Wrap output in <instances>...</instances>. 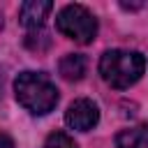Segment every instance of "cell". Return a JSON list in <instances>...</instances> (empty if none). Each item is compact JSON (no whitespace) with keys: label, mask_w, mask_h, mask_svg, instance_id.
<instances>
[{"label":"cell","mask_w":148,"mask_h":148,"mask_svg":"<svg viewBox=\"0 0 148 148\" xmlns=\"http://www.w3.org/2000/svg\"><path fill=\"white\" fill-rule=\"evenodd\" d=\"M44 148H76V143H74V139H72L69 134H65V132H53V134L46 136Z\"/></svg>","instance_id":"ba28073f"},{"label":"cell","mask_w":148,"mask_h":148,"mask_svg":"<svg viewBox=\"0 0 148 148\" xmlns=\"http://www.w3.org/2000/svg\"><path fill=\"white\" fill-rule=\"evenodd\" d=\"M51 9H53V2H49V0H28L18 7V21L28 30H37L44 25Z\"/></svg>","instance_id":"5b68a950"},{"label":"cell","mask_w":148,"mask_h":148,"mask_svg":"<svg viewBox=\"0 0 148 148\" xmlns=\"http://www.w3.org/2000/svg\"><path fill=\"white\" fill-rule=\"evenodd\" d=\"M116 148H148V127L136 125V127H127L118 132Z\"/></svg>","instance_id":"52a82bcc"},{"label":"cell","mask_w":148,"mask_h":148,"mask_svg":"<svg viewBox=\"0 0 148 148\" xmlns=\"http://www.w3.org/2000/svg\"><path fill=\"white\" fill-rule=\"evenodd\" d=\"M0 148H16V146H14V141H12L7 134L0 132Z\"/></svg>","instance_id":"9c48e42d"},{"label":"cell","mask_w":148,"mask_h":148,"mask_svg":"<svg viewBox=\"0 0 148 148\" xmlns=\"http://www.w3.org/2000/svg\"><path fill=\"white\" fill-rule=\"evenodd\" d=\"M56 28L67 39L79 44H90L97 35V18L83 5H67L56 16Z\"/></svg>","instance_id":"3957f363"},{"label":"cell","mask_w":148,"mask_h":148,"mask_svg":"<svg viewBox=\"0 0 148 148\" xmlns=\"http://www.w3.org/2000/svg\"><path fill=\"white\" fill-rule=\"evenodd\" d=\"M86 67H88V60L81 53H67L60 58V65H58L60 76L65 81H81L86 74Z\"/></svg>","instance_id":"8992f818"},{"label":"cell","mask_w":148,"mask_h":148,"mask_svg":"<svg viewBox=\"0 0 148 148\" xmlns=\"http://www.w3.org/2000/svg\"><path fill=\"white\" fill-rule=\"evenodd\" d=\"M146 69V58L139 51H127V49H111L104 51L99 58V74L102 79L118 90H125L134 86Z\"/></svg>","instance_id":"7a4b0ae2"},{"label":"cell","mask_w":148,"mask_h":148,"mask_svg":"<svg viewBox=\"0 0 148 148\" xmlns=\"http://www.w3.org/2000/svg\"><path fill=\"white\" fill-rule=\"evenodd\" d=\"M14 95L32 116H46L58 104V88L42 72H21L14 81Z\"/></svg>","instance_id":"6da1fadb"},{"label":"cell","mask_w":148,"mask_h":148,"mask_svg":"<svg viewBox=\"0 0 148 148\" xmlns=\"http://www.w3.org/2000/svg\"><path fill=\"white\" fill-rule=\"evenodd\" d=\"M65 123L76 132H88L99 123V109L92 99H74L65 111Z\"/></svg>","instance_id":"277c9868"}]
</instances>
